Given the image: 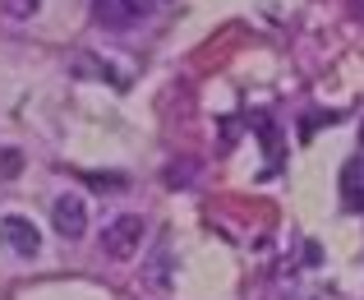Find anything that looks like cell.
<instances>
[{"label":"cell","mask_w":364,"mask_h":300,"mask_svg":"<svg viewBox=\"0 0 364 300\" xmlns=\"http://www.w3.org/2000/svg\"><path fill=\"white\" fill-rule=\"evenodd\" d=\"M360 143H364V130H360Z\"/></svg>","instance_id":"7"},{"label":"cell","mask_w":364,"mask_h":300,"mask_svg":"<svg viewBox=\"0 0 364 300\" xmlns=\"http://www.w3.org/2000/svg\"><path fill=\"white\" fill-rule=\"evenodd\" d=\"M152 5H157V0H92V14L107 28H129V24H139V19H148Z\"/></svg>","instance_id":"4"},{"label":"cell","mask_w":364,"mask_h":300,"mask_svg":"<svg viewBox=\"0 0 364 300\" xmlns=\"http://www.w3.org/2000/svg\"><path fill=\"white\" fill-rule=\"evenodd\" d=\"M51 227L65 240H83V231H88V203L79 195H60L51 203Z\"/></svg>","instance_id":"3"},{"label":"cell","mask_w":364,"mask_h":300,"mask_svg":"<svg viewBox=\"0 0 364 300\" xmlns=\"http://www.w3.org/2000/svg\"><path fill=\"white\" fill-rule=\"evenodd\" d=\"M143 227H148V222H143L139 212H120V217L107 222V231H102V254L116 259V264L134 259L139 245H143Z\"/></svg>","instance_id":"1"},{"label":"cell","mask_w":364,"mask_h":300,"mask_svg":"<svg viewBox=\"0 0 364 300\" xmlns=\"http://www.w3.org/2000/svg\"><path fill=\"white\" fill-rule=\"evenodd\" d=\"M0 240H5L18 259H37L42 254V231H37L23 212H5V217H0Z\"/></svg>","instance_id":"2"},{"label":"cell","mask_w":364,"mask_h":300,"mask_svg":"<svg viewBox=\"0 0 364 300\" xmlns=\"http://www.w3.org/2000/svg\"><path fill=\"white\" fill-rule=\"evenodd\" d=\"M70 74H79V79H97V83H116V88H124L120 74L111 70L107 61H97L92 51H74V56H70Z\"/></svg>","instance_id":"5"},{"label":"cell","mask_w":364,"mask_h":300,"mask_svg":"<svg viewBox=\"0 0 364 300\" xmlns=\"http://www.w3.org/2000/svg\"><path fill=\"white\" fill-rule=\"evenodd\" d=\"M0 9L9 19H28V14H37V0H0Z\"/></svg>","instance_id":"6"}]
</instances>
